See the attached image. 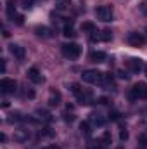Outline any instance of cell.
I'll use <instances>...</instances> for the list:
<instances>
[{
	"mask_svg": "<svg viewBox=\"0 0 147 149\" xmlns=\"http://www.w3.org/2000/svg\"><path fill=\"white\" fill-rule=\"evenodd\" d=\"M81 80L85 83H92V85H102L104 83V73L97 71V70H85L81 73Z\"/></svg>",
	"mask_w": 147,
	"mask_h": 149,
	"instance_id": "obj_1",
	"label": "cell"
},
{
	"mask_svg": "<svg viewBox=\"0 0 147 149\" xmlns=\"http://www.w3.org/2000/svg\"><path fill=\"white\" fill-rule=\"evenodd\" d=\"M130 101H139V99H147V83L139 81L132 87L130 94H128Z\"/></svg>",
	"mask_w": 147,
	"mask_h": 149,
	"instance_id": "obj_2",
	"label": "cell"
},
{
	"mask_svg": "<svg viewBox=\"0 0 147 149\" xmlns=\"http://www.w3.org/2000/svg\"><path fill=\"white\" fill-rule=\"evenodd\" d=\"M62 54L68 59H78L80 54H81V47L78 43H73V42L71 43H64L62 45Z\"/></svg>",
	"mask_w": 147,
	"mask_h": 149,
	"instance_id": "obj_3",
	"label": "cell"
},
{
	"mask_svg": "<svg viewBox=\"0 0 147 149\" xmlns=\"http://www.w3.org/2000/svg\"><path fill=\"white\" fill-rule=\"evenodd\" d=\"M95 16H97V19L109 23V21H112V7L111 5H99L95 9Z\"/></svg>",
	"mask_w": 147,
	"mask_h": 149,
	"instance_id": "obj_4",
	"label": "cell"
},
{
	"mask_svg": "<svg viewBox=\"0 0 147 149\" xmlns=\"http://www.w3.org/2000/svg\"><path fill=\"white\" fill-rule=\"evenodd\" d=\"M16 88H17L16 80H12V78H2L0 80V90L3 94H14Z\"/></svg>",
	"mask_w": 147,
	"mask_h": 149,
	"instance_id": "obj_5",
	"label": "cell"
},
{
	"mask_svg": "<svg viewBox=\"0 0 147 149\" xmlns=\"http://www.w3.org/2000/svg\"><path fill=\"white\" fill-rule=\"evenodd\" d=\"M126 42L132 45V47H142L144 42H146V37L142 33H137V31H130L128 37H126Z\"/></svg>",
	"mask_w": 147,
	"mask_h": 149,
	"instance_id": "obj_6",
	"label": "cell"
},
{
	"mask_svg": "<svg viewBox=\"0 0 147 149\" xmlns=\"http://www.w3.org/2000/svg\"><path fill=\"white\" fill-rule=\"evenodd\" d=\"M126 64H128V68H130V71H132V73H140V71L144 70L142 61H140V59H137V57L128 59V61H126Z\"/></svg>",
	"mask_w": 147,
	"mask_h": 149,
	"instance_id": "obj_7",
	"label": "cell"
},
{
	"mask_svg": "<svg viewBox=\"0 0 147 149\" xmlns=\"http://www.w3.org/2000/svg\"><path fill=\"white\" fill-rule=\"evenodd\" d=\"M30 139V130L28 128H17L14 130V141L16 142H26Z\"/></svg>",
	"mask_w": 147,
	"mask_h": 149,
	"instance_id": "obj_8",
	"label": "cell"
},
{
	"mask_svg": "<svg viewBox=\"0 0 147 149\" xmlns=\"http://www.w3.org/2000/svg\"><path fill=\"white\" fill-rule=\"evenodd\" d=\"M35 116L37 118H33V121H50L52 120V114L49 111H45V109H37Z\"/></svg>",
	"mask_w": 147,
	"mask_h": 149,
	"instance_id": "obj_9",
	"label": "cell"
},
{
	"mask_svg": "<svg viewBox=\"0 0 147 149\" xmlns=\"http://www.w3.org/2000/svg\"><path fill=\"white\" fill-rule=\"evenodd\" d=\"M10 54H12L16 59L23 61V59H24V47H21V45H10Z\"/></svg>",
	"mask_w": 147,
	"mask_h": 149,
	"instance_id": "obj_10",
	"label": "cell"
},
{
	"mask_svg": "<svg viewBox=\"0 0 147 149\" xmlns=\"http://www.w3.org/2000/svg\"><path fill=\"white\" fill-rule=\"evenodd\" d=\"M35 33H37V37H40V38H50L52 37V30H49L47 26H37V28H35Z\"/></svg>",
	"mask_w": 147,
	"mask_h": 149,
	"instance_id": "obj_11",
	"label": "cell"
},
{
	"mask_svg": "<svg viewBox=\"0 0 147 149\" xmlns=\"http://www.w3.org/2000/svg\"><path fill=\"white\" fill-rule=\"evenodd\" d=\"M28 78H30L33 83H42V81H43V78H42V74H40V71H38L37 68H31V70L28 71Z\"/></svg>",
	"mask_w": 147,
	"mask_h": 149,
	"instance_id": "obj_12",
	"label": "cell"
},
{
	"mask_svg": "<svg viewBox=\"0 0 147 149\" xmlns=\"http://www.w3.org/2000/svg\"><path fill=\"white\" fill-rule=\"evenodd\" d=\"M62 35H64L66 38L76 37V33H74V28H73V21H68V23L64 24V28H62Z\"/></svg>",
	"mask_w": 147,
	"mask_h": 149,
	"instance_id": "obj_13",
	"label": "cell"
},
{
	"mask_svg": "<svg viewBox=\"0 0 147 149\" xmlns=\"http://www.w3.org/2000/svg\"><path fill=\"white\" fill-rule=\"evenodd\" d=\"M90 61L92 63H104L106 61V52H101V50H95L90 54Z\"/></svg>",
	"mask_w": 147,
	"mask_h": 149,
	"instance_id": "obj_14",
	"label": "cell"
},
{
	"mask_svg": "<svg viewBox=\"0 0 147 149\" xmlns=\"http://www.w3.org/2000/svg\"><path fill=\"white\" fill-rule=\"evenodd\" d=\"M61 102V94L57 90H50V97H49V104L50 106H57Z\"/></svg>",
	"mask_w": 147,
	"mask_h": 149,
	"instance_id": "obj_15",
	"label": "cell"
},
{
	"mask_svg": "<svg viewBox=\"0 0 147 149\" xmlns=\"http://www.w3.org/2000/svg\"><path fill=\"white\" fill-rule=\"evenodd\" d=\"M90 120H92V123L97 125V127H102V125L106 123V118H102V114H99V113H92V114H90Z\"/></svg>",
	"mask_w": 147,
	"mask_h": 149,
	"instance_id": "obj_16",
	"label": "cell"
},
{
	"mask_svg": "<svg viewBox=\"0 0 147 149\" xmlns=\"http://www.w3.org/2000/svg\"><path fill=\"white\" fill-rule=\"evenodd\" d=\"M81 31L83 33H94L95 31V24L92 21H85V23H81Z\"/></svg>",
	"mask_w": 147,
	"mask_h": 149,
	"instance_id": "obj_17",
	"label": "cell"
},
{
	"mask_svg": "<svg viewBox=\"0 0 147 149\" xmlns=\"http://www.w3.org/2000/svg\"><path fill=\"white\" fill-rule=\"evenodd\" d=\"M7 16L14 21V17H16V7H14V0H9V3H7Z\"/></svg>",
	"mask_w": 147,
	"mask_h": 149,
	"instance_id": "obj_18",
	"label": "cell"
},
{
	"mask_svg": "<svg viewBox=\"0 0 147 149\" xmlns=\"http://www.w3.org/2000/svg\"><path fill=\"white\" fill-rule=\"evenodd\" d=\"M80 130H81V134L90 135V123H88V121H81V123H80Z\"/></svg>",
	"mask_w": 147,
	"mask_h": 149,
	"instance_id": "obj_19",
	"label": "cell"
},
{
	"mask_svg": "<svg viewBox=\"0 0 147 149\" xmlns=\"http://www.w3.org/2000/svg\"><path fill=\"white\" fill-rule=\"evenodd\" d=\"M24 118L21 116V113H14V114H10V118H9V123H19V121H23Z\"/></svg>",
	"mask_w": 147,
	"mask_h": 149,
	"instance_id": "obj_20",
	"label": "cell"
},
{
	"mask_svg": "<svg viewBox=\"0 0 147 149\" xmlns=\"http://www.w3.org/2000/svg\"><path fill=\"white\" fill-rule=\"evenodd\" d=\"M111 38H112V31H111V30H102V31H101V40L109 42Z\"/></svg>",
	"mask_w": 147,
	"mask_h": 149,
	"instance_id": "obj_21",
	"label": "cell"
},
{
	"mask_svg": "<svg viewBox=\"0 0 147 149\" xmlns=\"http://www.w3.org/2000/svg\"><path fill=\"white\" fill-rule=\"evenodd\" d=\"M69 90H71V92H73L74 95H78V94H80V92H81V90H83V88H81V87H80V85H78V83H71V85H69Z\"/></svg>",
	"mask_w": 147,
	"mask_h": 149,
	"instance_id": "obj_22",
	"label": "cell"
},
{
	"mask_svg": "<svg viewBox=\"0 0 147 149\" xmlns=\"http://www.w3.org/2000/svg\"><path fill=\"white\" fill-rule=\"evenodd\" d=\"M102 144H104V146L111 144V132H104V134H102Z\"/></svg>",
	"mask_w": 147,
	"mask_h": 149,
	"instance_id": "obj_23",
	"label": "cell"
},
{
	"mask_svg": "<svg viewBox=\"0 0 147 149\" xmlns=\"http://www.w3.org/2000/svg\"><path fill=\"white\" fill-rule=\"evenodd\" d=\"M40 135H43V137H52L54 135V132H52V128H42V132H40Z\"/></svg>",
	"mask_w": 147,
	"mask_h": 149,
	"instance_id": "obj_24",
	"label": "cell"
},
{
	"mask_svg": "<svg viewBox=\"0 0 147 149\" xmlns=\"http://www.w3.org/2000/svg\"><path fill=\"white\" fill-rule=\"evenodd\" d=\"M119 139H121L123 142H125V141H128V130H126V128H123V127H121V130H119Z\"/></svg>",
	"mask_w": 147,
	"mask_h": 149,
	"instance_id": "obj_25",
	"label": "cell"
},
{
	"mask_svg": "<svg viewBox=\"0 0 147 149\" xmlns=\"http://www.w3.org/2000/svg\"><path fill=\"white\" fill-rule=\"evenodd\" d=\"M139 142H140L142 146H147V132H144V134L139 135Z\"/></svg>",
	"mask_w": 147,
	"mask_h": 149,
	"instance_id": "obj_26",
	"label": "cell"
},
{
	"mask_svg": "<svg viewBox=\"0 0 147 149\" xmlns=\"http://www.w3.org/2000/svg\"><path fill=\"white\" fill-rule=\"evenodd\" d=\"M140 10L144 12L147 16V0H144V2H140Z\"/></svg>",
	"mask_w": 147,
	"mask_h": 149,
	"instance_id": "obj_27",
	"label": "cell"
},
{
	"mask_svg": "<svg viewBox=\"0 0 147 149\" xmlns=\"http://www.w3.org/2000/svg\"><path fill=\"white\" fill-rule=\"evenodd\" d=\"M97 102H99V104H102V106H106V104L109 102V99H107V97H99V99H97Z\"/></svg>",
	"mask_w": 147,
	"mask_h": 149,
	"instance_id": "obj_28",
	"label": "cell"
},
{
	"mask_svg": "<svg viewBox=\"0 0 147 149\" xmlns=\"http://www.w3.org/2000/svg\"><path fill=\"white\" fill-rule=\"evenodd\" d=\"M118 74H119V78H123V80H128V78H130V74L126 73V71H119Z\"/></svg>",
	"mask_w": 147,
	"mask_h": 149,
	"instance_id": "obj_29",
	"label": "cell"
},
{
	"mask_svg": "<svg viewBox=\"0 0 147 149\" xmlns=\"http://www.w3.org/2000/svg\"><path fill=\"white\" fill-rule=\"evenodd\" d=\"M64 120H66L68 123H73V121H74V116H73V114H66V116H64Z\"/></svg>",
	"mask_w": 147,
	"mask_h": 149,
	"instance_id": "obj_30",
	"label": "cell"
},
{
	"mask_svg": "<svg viewBox=\"0 0 147 149\" xmlns=\"http://www.w3.org/2000/svg\"><path fill=\"white\" fill-rule=\"evenodd\" d=\"M109 118H111V120H119V113H116V111H114V113H111V114H109Z\"/></svg>",
	"mask_w": 147,
	"mask_h": 149,
	"instance_id": "obj_31",
	"label": "cell"
},
{
	"mask_svg": "<svg viewBox=\"0 0 147 149\" xmlns=\"http://www.w3.org/2000/svg\"><path fill=\"white\" fill-rule=\"evenodd\" d=\"M14 19H16V23H17V24H23V23H24V21H23V19H24L23 16H16Z\"/></svg>",
	"mask_w": 147,
	"mask_h": 149,
	"instance_id": "obj_32",
	"label": "cell"
},
{
	"mask_svg": "<svg viewBox=\"0 0 147 149\" xmlns=\"http://www.w3.org/2000/svg\"><path fill=\"white\" fill-rule=\"evenodd\" d=\"M31 3H33V0H24V9H30Z\"/></svg>",
	"mask_w": 147,
	"mask_h": 149,
	"instance_id": "obj_33",
	"label": "cell"
},
{
	"mask_svg": "<svg viewBox=\"0 0 147 149\" xmlns=\"http://www.w3.org/2000/svg\"><path fill=\"white\" fill-rule=\"evenodd\" d=\"M7 70V64H5V59H2V73H5Z\"/></svg>",
	"mask_w": 147,
	"mask_h": 149,
	"instance_id": "obj_34",
	"label": "cell"
},
{
	"mask_svg": "<svg viewBox=\"0 0 147 149\" xmlns=\"http://www.w3.org/2000/svg\"><path fill=\"white\" fill-rule=\"evenodd\" d=\"M43 149H59V146H55V144H50V146H47V148Z\"/></svg>",
	"mask_w": 147,
	"mask_h": 149,
	"instance_id": "obj_35",
	"label": "cell"
},
{
	"mask_svg": "<svg viewBox=\"0 0 147 149\" xmlns=\"http://www.w3.org/2000/svg\"><path fill=\"white\" fill-rule=\"evenodd\" d=\"M3 37H5V38H9V37H10V33H9L7 30H3Z\"/></svg>",
	"mask_w": 147,
	"mask_h": 149,
	"instance_id": "obj_36",
	"label": "cell"
},
{
	"mask_svg": "<svg viewBox=\"0 0 147 149\" xmlns=\"http://www.w3.org/2000/svg\"><path fill=\"white\" fill-rule=\"evenodd\" d=\"M146 37H147V28H146Z\"/></svg>",
	"mask_w": 147,
	"mask_h": 149,
	"instance_id": "obj_37",
	"label": "cell"
},
{
	"mask_svg": "<svg viewBox=\"0 0 147 149\" xmlns=\"http://www.w3.org/2000/svg\"><path fill=\"white\" fill-rule=\"evenodd\" d=\"M118 149H123V148H118Z\"/></svg>",
	"mask_w": 147,
	"mask_h": 149,
	"instance_id": "obj_38",
	"label": "cell"
}]
</instances>
